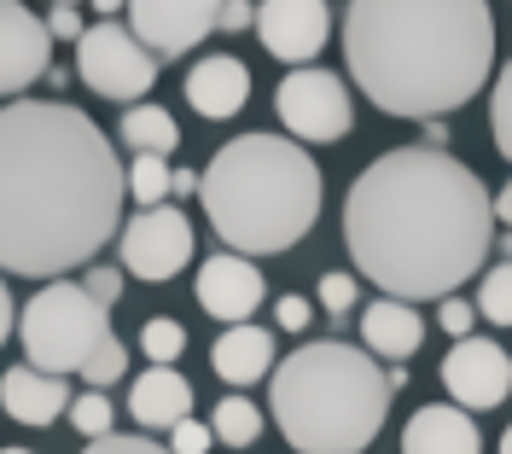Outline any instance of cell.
Listing matches in <instances>:
<instances>
[{
  "label": "cell",
  "mask_w": 512,
  "mask_h": 454,
  "mask_svg": "<svg viewBox=\"0 0 512 454\" xmlns=\"http://www.w3.org/2000/svg\"><path fill=\"white\" fill-rule=\"evenodd\" d=\"M128 175L88 111L12 99L0 111V274L59 280L94 268L123 222Z\"/></svg>",
  "instance_id": "6da1fadb"
},
{
  "label": "cell",
  "mask_w": 512,
  "mask_h": 454,
  "mask_svg": "<svg viewBox=\"0 0 512 454\" xmlns=\"http://www.w3.org/2000/svg\"><path fill=\"white\" fill-rule=\"evenodd\" d=\"M489 233L495 198L443 146L379 152L344 198V245L355 257V274H367L396 303H448L483 268Z\"/></svg>",
  "instance_id": "7a4b0ae2"
},
{
  "label": "cell",
  "mask_w": 512,
  "mask_h": 454,
  "mask_svg": "<svg viewBox=\"0 0 512 454\" xmlns=\"http://www.w3.org/2000/svg\"><path fill=\"white\" fill-rule=\"evenodd\" d=\"M344 65L384 117L443 123L495 70V12L483 0H355Z\"/></svg>",
  "instance_id": "3957f363"
},
{
  "label": "cell",
  "mask_w": 512,
  "mask_h": 454,
  "mask_svg": "<svg viewBox=\"0 0 512 454\" xmlns=\"http://www.w3.org/2000/svg\"><path fill=\"white\" fill-rule=\"evenodd\" d=\"M315 158L286 134H239L198 175V204L233 257H274L291 251L320 222Z\"/></svg>",
  "instance_id": "277c9868"
},
{
  "label": "cell",
  "mask_w": 512,
  "mask_h": 454,
  "mask_svg": "<svg viewBox=\"0 0 512 454\" xmlns=\"http://www.w3.org/2000/svg\"><path fill=\"white\" fill-rule=\"evenodd\" d=\"M274 425L297 454H361L390 414L384 367L344 338L297 344L274 367Z\"/></svg>",
  "instance_id": "5b68a950"
},
{
  "label": "cell",
  "mask_w": 512,
  "mask_h": 454,
  "mask_svg": "<svg viewBox=\"0 0 512 454\" xmlns=\"http://www.w3.org/2000/svg\"><path fill=\"white\" fill-rule=\"evenodd\" d=\"M18 338H24V361L35 373H53V379L82 373L88 390H105L128 373V350L111 332L105 303H94L76 280L41 286L18 315Z\"/></svg>",
  "instance_id": "8992f818"
},
{
  "label": "cell",
  "mask_w": 512,
  "mask_h": 454,
  "mask_svg": "<svg viewBox=\"0 0 512 454\" xmlns=\"http://www.w3.org/2000/svg\"><path fill=\"white\" fill-rule=\"evenodd\" d=\"M76 70L99 99L117 105H146L152 82H158V59L128 35V24H88V35L76 41Z\"/></svg>",
  "instance_id": "52a82bcc"
},
{
  "label": "cell",
  "mask_w": 512,
  "mask_h": 454,
  "mask_svg": "<svg viewBox=\"0 0 512 454\" xmlns=\"http://www.w3.org/2000/svg\"><path fill=\"white\" fill-rule=\"evenodd\" d=\"M274 111H280V123L286 134L303 146H326V140H344L355 123V105H350V82L338 76V70H320V65H303L291 70L286 82H280V94H274Z\"/></svg>",
  "instance_id": "ba28073f"
},
{
  "label": "cell",
  "mask_w": 512,
  "mask_h": 454,
  "mask_svg": "<svg viewBox=\"0 0 512 454\" xmlns=\"http://www.w3.org/2000/svg\"><path fill=\"white\" fill-rule=\"evenodd\" d=\"M187 262H192V222L175 204L140 210V216L123 227V274L158 286V280H175Z\"/></svg>",
  "instance_id": "9c48e42d"
},
{
  "label": "cell",
  "mask_w": 512,
  "mask_h": 454,
  "mask_svg": "<svg viewBox=\"0 0 512 454\" xmlns=\"http://www.w3.org/2000/svg\"><path fill=\"white\" fill-rule=\"evenodd\" d=\"M210 30H222V6L210 0H134L128 6V35L152 59H181Z\"/></svg>",
  "instance_id": "30bf717a"
},
{
  "label": "cell",
  "mask_w": 512,
  "mask_h": 454,
  "mask_svg": "<svg viewBox=\"0 0 512 454\" xmlns=\"http://www.w3.org/2000/svg\"><path fill=\"white\" fill-rule=\"evenodd\" d=\"M443 390L460 414L478 408H501L512 396V356L495 338H460L443 356Z\"/></svg>",
  "instance_id": "8fae6325"
},
{
  "label": "cell",
  "mask_w": 512,
  "mask_h": 454,
  "mask_svg": "<svg viewBox=\"0 0 512 454\" xmlns=\"http://www.w3.org/2000/svg\"><path fill=\"white\" fill-rule=\"evenodd\" d=\"M251 30L262 35V47L280 59V65H309L326 35H332V6L326 0H262L251 18Z\"/></svg>",
  "instance_id": "7c38bea8"
},
{
  "label": "cell",
  "mask_w": 512,
  "mask_h": 454,
  "mask_svg": "<svg viewBox=\"0 0 512 454\" xmlns=\"http://www.w3.org/2000/svg\"><path fill=\"white\" fill-rule=\"evenodd\" d=\"M47 70H53L47 18H35L30 6H18V0H0V99H18Z\"/></svg>",
  "instance_id": "4fadbf2b"
},
{
  "label": "cell",
  "mask_w": 512,
  "mask_h": 454,
  "mask_svg": "<svg viewBox=\"0 0 512 454\" xmlns=\"http://www.w3.org/2000/svg\"><path fill=\"white\" fill-rule=\"evenodd\" d=\"M262 268L245 257H233V251H216V257L198 268V309L210 315V321L222 326H251V315L262 309Z\"/></svg>",
  "instance_id": "5bb4252c"
},
{
  "label": "cell",
  "mask_w": 512,
  "mask_h": 454,
  "mask_svg": "<svg viewBox=\"0 0 512 454\" xmlns=\"http://www.w3.org/2000/svg\"><path fill=\"white\" fill-rule=\"evenodd\" d=\"M245 99H251V70L239 65L233 53H210V59H198L187 70V105L198 117L227 123V117L245 111Z\"/></svg>",
  "instance_id": "9a60e30c"
},
{
  "label": "cell",
  "mask_w": 512,
  "mask_h": 454,
  "mask_svg": "<svg viewBox=\"0 0 512 454\" xmlns=\"http://www.w3.org/2000/svg\"><path fill=\"white\" fill-rule=\"evenodd\" d=\"M361 344H367V356H384L390 367H408L414 350L425 344V315L414 303L379 297V303L361 309Z\"/></svg>",
  "instance_id": "2e32d148"
},
{
  "label": "cell",
  "mask_w": 512,
  "mask_h": 454,
  "mask_svg": "<svg viewBox=\"0 0 512 454\" xmlns=\"http://www.w3.org/2000/svg\"><path fill=\"white\" fill-rule=\"evenodd\" d=\"M0 408L18 425H53L64 408H70V385L53 379V373H35L30 361H18V367H6V379H0Z\"/></svg>",
  "instance_id": "e0dca14e"
},
{
  "label": "cell",
  "mask_w": 512,
  "mask_h": 454,
  "mask_svg": "<svg viewBox=\"0 0 512 454\" xmlns=\"http://www.w3.org/2000/svg\"><path fill=\"white\" fill-rule=\"evenodd\" d=\"M402 454H483V437L472 425V414H460L454 402H431V408H419L408 420Z\"/></svg>",
  "instance_id": "ac0fdd59"
},
{
  "label": "cell",
  "mask_w": 512,
  "mask_h": 454,
  "mask_svg": "<svg viewBox=\"0 0 512 454\" xmlns=\"http://www.w3.org/2000/svg\"><path fill=\"white\" fill-rule=\"evenodd\" d=\"M128 414L146 431H175L181 420H192V385L175 367H146L128 390Z\"/></svg>",
  "instance_id": "d6986e66"
},
{
  "label": "cell",
  "mask_w": 512,
  "mask_h": 454,
  "mask_svg": "<svg viewBox=\"0 0 512 454\" xmlns=\"http://www.w3.org/2000/svg\"><path fill=\"white\" fill-rule=\"evenodd\" d=\"M210 367H216V379L239 390L256 385L262 373H274V332L268 326H227L210 350Z\"/></svg>",
  "instance_id": "ffe728a7"
},
{
  "label": "cell",
  "mask_w": 512,
  "mask_h": 454,
  "mask_svg": "<svg viewBox=\"0 0 512 454\" xmlns=\"http://www.w3.org/2000/svg\"><path fill=\"white\" fill-rule=\"evenodd\" d=\"M123 146L134 158H169L181 146V123L163 105H128L123 111Z\"/></svg>",
  "instance_id": "44dd1931"
},
{
  "label": "cell",
  "mask_w": 512,
  "mask_h": 454,
  "mask_svg": "<svg viewBox=\"0 0 512 454\" xmlns=\"http://www.w3.org/2000/svg\"><path fill=\"white\" fill-rule=\"evenodd\" d=\"M210 437L227 443V449L256 443V437H262V414H256L251 396H222V402H216V414H210Z\"/></svg>",
  "instance_id": "7402d4cb"
},
{
  "label": "cell",
  "mask_w": 512,
  "mask_h": 454,
  "mask_svg": "<svg viewBox=\"0 0 512 454\" xmlns=\"http://www.w3.org/2000/svg\"><path fill=\"white\" fill-rule=\"evenodd\" d=\"M70 425L88 437V443H99V437H111V420H117V408H111V396L105 390H82V396H70Z\"/></svg>",
  "instance_id": "603a6c76"
},
{
  "label": "cell",
  "mask_w": 512,
  "mask_h": 454,
  "mask_svg": "<svg viewBox=\"0 0 512 454\" xmlns=\"http://www.w3.org/2000/svg\"><path fill=\"white\" fill-rule=\"evenodd\" d=\"M128 198L140 210H158L163 198H169V158H134V169H128Z\"/></svg>",
  "instance_id": "cb8c5ba5"
},
{
  "label": "cell",
  "mask_w": 512,
  "mask_h": 454,
  "mask_svg": "<svg viewBox=\"0 0 512 454\" xmlns=\"http://www.w3.org/2000/svg\"><path fill=\"white\" fill-rule=\"evenodd\" d=\"M140 350L152 356V367H175L181 361V350H187V326L181 321H146L140 326Z\"/></svg>",
  "instance_id": "d4e9b609"
},
{
  "label": "cell",
  "mask_w": 512,
  "mask_h": 454,
  "mask_svg": "<svg viewBox=\"0 0 512 454\" xmlns=\"http://www.w3.org/2000/svg\"><path fill=\"white\" fill-rule=\"evenodd\" d=\"M478 315L495 326H512V262H501V268H489L478 286Z\"/></svg>",
  "instance_id": "484cf974"
},
{
  "label": "cell",
  "mask_w": 512,
  "mask_h": 454,
  "mask_svg": "<svg viewBox=\"0 0 512 454\" xmlns=\"http://www.w3.org/2000/svg\"><path fill=\"white\" fill-rule=\"evenodd\" d=\"M489 134H495V152L512 163V59L495 76V94H489Z\"/></svg>",
  "instance_id": "4316f807"
},
{
  "label": "cell",
  "mask_w": 512,
  "mask_h": 454,
  "mask_svg": "<svg viewBox=\"0 0 512 454\" xmlns=\"http://www.w3.org/2000/svg\"><path fill=\"white\" fill-rule=\"evenodd\" d=\"M437 321H443V332L460 344V338H472V321H478V303H466V297H448L443 309H437Z\"/></svg>",
  "instance_id": "83f0119b"
},
{
  "label": "cell",
  "mask_w": 512,
  "mask_h": 454,
  "mask_svg": "<svg viewBox=\"0 0 512 454\" xmlns=\"http://www.w3.org/2000/svg\"><path fill=\"white\" fill-rule=\"evenodd\" d=\"M210 425L204 420H181L175 431H169V454H210Z\"/></svg>",
  "instance_id": "f1b7e54d"
},
{
  "label": "cell",
  "mask_w": 512,
  "mask_h": 454,
  "mask_svg": "<svg viewBox=\"0 0 512 454\" xmlns=\"http://www.w3.org/2000/svg\"><path fill=\"white\" fill-rule=\"evenodd\" d=\"M82 292L111 309V303L123 297V268H88V274H82Z\"/></svg>",
  "instance_id": "f546056e"
},
{
  "label": "cell",
  "mask_w": 512,
  "mask_h": 454,
  "mask_svg": "<svg viewBox=\"0 0 512 454\" xmlns=\"http://www.w3.org/2000/svg\"><path fill=\"white\" fill-rule=\"evenodd\" d=\"M320 303H326L332 315H350L355 309V274H344V268L326 274V280H320Z\"/></svg>",
  "instance_id": "4dcf8cb0"
},
{
  "label": "cell",
  "mask_w": 512,
  "mask_h": 454,
  "mask_svg": "<svg viewBox=\"0 0 512 454\" xmlns=\"http://www.w3.org/2000/svg\"><path fill=\"white\" fill-rule=\"evenodd\" d=\"M82 454H169V449L152 443V437H99V443H88Z\"/></svg>",
  "instance_id": "1f68e13d"
},
{
  "label": "cell",
  "mask_w": 512,
  "mask_h": 454,
  "mask_svg": "<svg viewBox=\"0 0 512 454\" xmlns=\"http://www.w3.org/2000/svg\"><path fill=\"white\" fill-rule=\"evenodd\" d=\"M47 35H59V41H82V35H88L82 6H53V12H47Z\"/></svg>",
  "instance_id": "d6a6232c"
},
{
  "label": "cell",
  "mask_w": 512,
  "mask_h": 454,
  "mask_svg": "<svg viewBox=\"0 0 512 454\" xmlns=\"http://www.w3.org/2000/svg\"><path fill=\"white\" fill-rule=\"evenodd\" d=\"M274 326L280 332H303L309 326V297H280L274 303Z\"/></svg>",
  "instance_id": "836d02e7"
},
{
  "label": "cell",
  "mask_w": 512,
  "mask_h": 454,
  "mask_svg": "<svg viewBox=\"0 0 512 454\" xmlns=\"http://www.w3.org/2000/svg\"><path fill=\"white\" fill-rule=\"evenodd\" d=\"M251 18H256V6H245V0H227L222 6V30H251Z\"/></svg>",
  "instance_id": "e575fe53"
},
{
  "label": "cell",
  "mask_w": 512,
  "mask_h": 454,
  "mask_svg": "<svg viewBox=\"0 0 512 454\" xmlns=\"http://www.w3.org/2000/svg\"><path fill=\"white\" fill-rule=\"evenodd\" d=\"M169 193H175V198L198 193V175H192V169H169Z\"/></svg>",
  "instance_id": "d590c367"
},
{
  "label": "cell",
  "mask_w": 512,
  "mask_h": 454,
  "mask_svg": "<svg viewBox=\"0 0 512 454\" xmlns=\"http://www.w3.org/2000/svg\"><path fill=\"white\" fill-rule=\"evenodd\" d=\"M6 332H12V292H6V280H0V344H6Z\"/></svg>",
  "instance_id": "8d00e7d4"
},
{
  "label": "cell",
  "mask_w": 512,
  "mask_h": 454,
  "mask_svg": "<svg viewBox=\"0 0 512 454\" xmlns=\"http://www.w3.org/2000/svg\"><path fill=\"white\" fill-rule=\"evenodd\" d=\"M495 222H507V227H512V181L501 187V193H495Z\"/></svg>",
  "instance_id": "74e56055"
},
{
  "label": "cell",
  "mask_w": 512,
  "mask_h": 454,
  "mask_svg": "<svg viewBox=\"0 0 512 454\" xmlns=\"http://www.w3.org/2000/svg\"><path fill=\"white\" fill-rule=\"evenodd\" d=\"M501 454H512V425H507V437H501Z\"/></svg>",
  "instance_id": "f35d334b"
},
{
  "label": "cell",
  "mask_w": 512,
  "mask_h": 454,
  "mask_svg": "<svg viewBox=\"0 0 512 454\" xmlns=\"http://www.w3.org/2000/svg\"><path fill=\"white\" fill-rule=\"evenodd\" d=\"M0 454H35V449H0Z\"/></svg>",
  "instance_id": "ab89813d"
}]
</instances>
